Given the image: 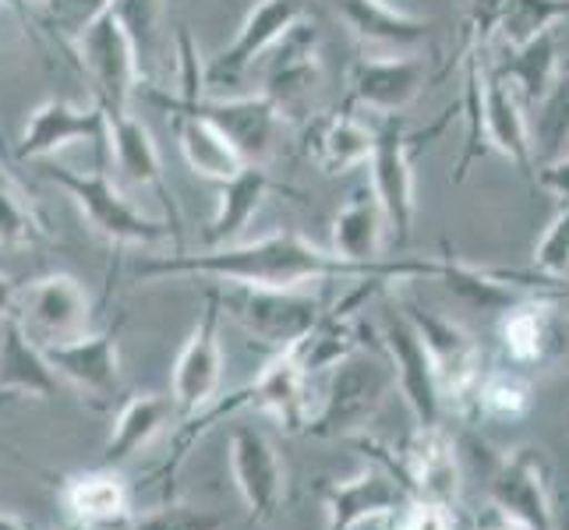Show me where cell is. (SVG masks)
Segmentation results:
<instances>
[{"label":"cell","mask_w":569,"mask_h":530,"mask_svg":"<svg viewBox=\"0 0 569 530\" xmlns=\"http://www.w3.org/2000/svg\"><path fill=\"white\" fill-rule=\"evenodd\" d=\"M47 230L36 220L22 188L11 181V173L0 167V248H32L43 241Z\"/></svg>","instance_id":"36"},{"label":"cell","mask_w":569,"mask_h":530,"mask_svg":"<svg viewBox=\"0 0 569 530\" xmlns=\"http://www.w3.org/2000/svg\"><path fill=\"white\" fill-rule=\"evenodd\" d=\"M488 506H496L509 520L523 523L527 530H559L552 488H548V463L541 449L520 446L506 453L492 478H488Z\"/></svg>","instance_id":"14"},{"label":"cell","mask_w":569,"mask_h":530,"mask_svg":"<svg viewBox=\"0 0 569 530\" xmlns=\"http://www.w3.org/2000/svg\"><path fill=\"white\" fill-rule=\"evenodd\" d=\"M178 64H181V92L178 96L142 86V82L134 92H146V100L156 103L160 110L178 107V110L202 117V121H209L233 149H238V156L248 167H266L272 160V152H277V139L283 128L277 107H272L262 92L259 96H206L199 53H194L188 29L178 32Z\"/></svg>","instance_id":"2"},{"label":"cell","mask_w":569,"mask_h":530,"mask_svg":"<svg viewBox=\"0 0 569 530\" xmlns=\"http://www.w3.org/2000/svg\"><path fill=\"white\" fill-rule=\"evenodd\" d=\"M301 124H305L301 128L305 160L316 170H322L326 177L350 173L368 163L371 142H376V128L358 121V117L350 113V107L308 113Z\"/></svg>","instance_id":"19"},{"label":"cell","mask_w":569,"mask_h":530,"mask_svg":"<svg viewBox=\"0 0 569 530\" xmlns=\"http://www.w3.org/2000/svg\"><path fill=\"white\" fill-rule=\"evenodd\" d=\"M220 316H223V298L220 287L206 290L202 298V316L188 332V340L173 361V382H170V400L173 414L194 418L216 400L223 382V347H220Z\"/></svg>","instance_id":"8"},{"label":"cell","mask_w":569,"mask_h":530,"mask_svg":"<svg viewBox=\"0 0 569 530\" xmlns=\"http://www.w3.org/2000/svg\"><path fill=\"white\" fill-rule=\"evenodd\" d=\"M163 113L170 117L173 134H178V149L184 156V163L199 177H206V181L223 184L227 177H233L241 167H248L238 156V149H233L209 121H202V117L178 110V107H167Z\"/></svg>","instance_id":"30"},{"label":"cell","mask_w":569,"mask_h":530,"mask_svg":"<svg viewBox=\"0 0 569 530\" xmlns=\"http://www.w3.org/2000/svg\"><path fill=\"white\" fill-rule=\"evenodd\" d=\"M449 117L436 128H428L421 134H407L397 117H382V124L376 128V142H371L368 156V173H371V194L379 199L386 227L392 230V238L400 244L410 238V227H415V160L418 152L428 146L431 134H439L446 128Z\"/></svg>","instance_id":"5"},{"label":"cell","mask_w":569,"mask_h":530,"mask_svg":"<svg viewBox=\"0 0 569 530\" xmlns=\"http://www.w3.org/2000/svg\"><path fill=\"white\" fill-rule=\"evenodd\" d=\"M0 392L36 400H50L57 392V371L43 347L18 326L14 316L0 322Z\"/></svg>","instance_id":"24"},{"label":"cell","mask_w":569,"mask_h":530,"mask_svg":"<svg viewBox=\"0 0 569 530\" xmlns=\"http://www.w3.org/2000/svg\"><path fill=\"white\" fill-rule=\"evenodd\" d=\"M0 530H29L14 513H0Z\"/></svg>","instance_id":"47"},{"label":"cell","mask_w":569,"mask_h":530,"mask_svg":"<svg viewBox=\"0 0 569 530\" xmlns=\"http://www.w3.org/2000/svg\"><path fill=\"white\" fill-rule=\"evenodd\" d=\"M107 11L121 22V29L134 43V53H139V68H146L160 53L167 0H110Z\"/></svg>","instance_id":"34"},{"label":"cell","mask_w":569,"mask_h":530,"mask_svg":"<svg viewBox=\"0 0 569 530\" xmlns=\"http://www.w3.org/2000/svg\"><path fill=\"white\" fill-rule=\"evenodd\" d=\"M308 14V0H254L230 43L202 68V86H238L254 61L280 43L290 26Z\"/></svg>","instance_id":"13"},{"label":"cell","mask_w":569,"mask_h":530,"mask_svg":"<svg viewBox=\"0 0 569 530\" xmlns=\"http://www.w3.org/2000/svg\"><path fill=\"white\" fill-rule=\"evenodd\" d=\"M386 530H457V523L449 506L410 496L397 513L386 517Z\"/></svg>","instance_id":"42"},{"label":"cell","mask_w":569,"mask_h":530,"mask_svg":"<svg viewBox=\"0 0 569 530\" xmlns=\"http://www.w3.org/2000/svg\"><path fill=\"white\" fill-rule=\"evenodd\" d=\"M57 379H64L89 400H110L121 389V350H117V329L82 332L68 343L43 347Z\"/></svg>","instance_id":"20"},{"label":"cell","mask_w":569,"mask_h":530,"mask_svg":"<svg viewBox=\"0 0 569 530\" xmlns=\"http://www.w3.org/2000/svg\"><path fill=\"white\" fill-rule=\"evenodd\" d=\"M107 146H110L117 170H121L131 184L160 191V199L173 209L170 191H167V177H163L160 149H156L149 128L131 110L107 113ZM173 212H178V209H173Z\"/></svg>","instance_id":"25"},{"label":"cell","mask_w":569,"mask_h":530,"mask_svg":"<svg viewBox=\"0 0 569 530\" xmlns=\"http://www.w3.org/2000/svg\"><path fill=\"white\" fill-rule=\"evenodd\" d=\"M562 18H569V0H509L496 36L506 47H520L538 32L556 29Z\"/></svg>","instance_id":"35"},{"label":"cell","mask_w":569,"mask_h":530,"mask_svg":"<svg viewBox=\"0 0 569 530\" xmlns=\"http://www.w3.org/2000/svg\"><path fill=\"white\" fill-rule=\"evenodd\" d=\"M506 4L509 0H467V14L460 22V39H457V57L488 53V47H492V39L499 32Z\"/></svg>","instance_id":"38"},{"label":"cell","mask_w":569,"mask_h":530,"mask_svg":"<svg viewBox=\"0 0 569 530\" xmlns=\"http://www.w3.org/2000/svg\"><path fill=\"white\" fill-rule=\"evenodd\" d=\"M392 389H397L392 364L379 347L350 350L343 361L329 368L322 410L316 418H308L305 431L316 439H355L379 414V407Z\"/></svg>","instance_id":"4"},{"label":"cell","mask_w":569,"mask_h":530,"mask_svg":"<svg viewBox=\"0 0 569 530\" xmlns=\"http://www.w3.org/2000/svg\"><path fill=\"white\" fill-rule=\"evenodd\" d=\"M436 259H382L376 266H355L337 251L311 244L293 230H272L259 241H233L202 251H173L160 259H146L134 266L139 280H167V277H202L230 287H277L301 290L319 280H436Z\"/></svg>","instance_id":"1"},{"label":"cell","mask_w":569,"mask_h":530,"mask_svg":"<svg viewBox=\"0 0 569 530\" xmlns=\"http://www.w3.org/2000/svg\"><path fill=\"white\" fill-rule=\"evenodd\" d=\"M481 128L488 152L506 156L517 170H535V149H531V124H527L523 100L513 92V86L492 71L485 61L481 68Z\"/></svg>","instance_id":"22"},{"label":"cell","mask_w":569,"mask_h":530,"mask_svg":"<svg viewBox=\"0 0 569 530\" xmlns=\"http://www.w3.org/2000/svg\"><path fill=\"white\" fill-rule=\"evenodd\" d=\"M43 173L68 194L74 209L82 212V220L92 227V233H100L103 241L117 248H160V244H173V251L181 248L178 223L152 220L142 209H134L124 199V191L110 181L107 170L78 173L61 163H47Z\"/></svg>","instance_id":"3"},{"label":"cell","mask_w":569,"mask_h":530,"mask_svg":"<svg viewBox=\"0 0 569 530\" xmlns=\"http://www.w3.org/2000/svg\"><path fill=\"white\" fill-rule=\"evenodd\" d=\"M230 474L251 523H272L287 496V467L262 428L241 424L230 436Z\"/></svg>","instance_id":"16"},{"label":"cell","mask_w":569,"mask_h":530,"mask_svg":"<svg viewBox=\"0 0 569 530\" xmlns=\"http://www.w3.org/2000/svg\"><path fill=\"white\" fill-rule=\"evenodd\" d=\"M439 262V272L436 280H442L449 287L457 301H463L467 308H481V311H509L513 304H523L531 301L527 298V290L520 283H513L506 277V272H488V269H478V266H467L453 254H442Z\"/></svg>","instance_id":"32"},{"label":"cell","mask_w":569,"mask_h":530,"mask_svg":"<svg viewBox=\"0 0 569 530\" xmlns=\"http://www.w3.org/2000/svg\"><path fill=\"white\" fill-rule=\"evenodd\" d=\"M39 4H47V11H50V14H53V11H57V8H61V0H39Z\"/></svg>","instance_id":"48"},{"label":"cell","mask_w":569,"mask_h":530,"mask_svg":"<svg viewBox=\"0 0 569 530\" xmlns=\"http://www.w3.org/2000/svg\"><path fill=\"white\" fill-rule=\"evenodd\" d=\"M499 337H502L506 353L517 364H535L545 353V319H541V308L535 301H523V304H513L509 311H502Z\"/></svg>","instance_id":"37"},{"label":"cell","mask_w":569,"mask_h":530,"mask_svg":"<svg viewBox=\"0 0 569 530\" xmlns=\"http://www.w3.org/2000/svg\"><path fill=\"white\" fill-rule=\"evenodd\" d=\"M535 262H538L541 277H552V280L569 272V202L559 209V216L541 233V241L535 248Z\"/></svg>","instance_id":"41"},{"label":"cell","mask_w":569,"mask_h":530,"mask_svg":"<svg viewBox=\"0 0 569 530\" xmlns=\"http://www.w3.org/2000/svg\"><path fill=\"white\" fill-rule=\"evenodd\" d=\"M492 71L513 86V92L523 100V107H535L548 92V86L556 82V74L562 71L556 29L538 32L535 39H527V43H520V47H506V53L492 64Z\"/></svg>","instance_id":"31"},{"label":"cell","mask_w":569,"mask_h":530,"mask_svg":"<svg viewBox=\"0 0 569 530\" xmlns=\"http://www.w3.org/2000/svg\"><path fill=\"white\" fill-rule=\"evenodd\" d=\"M107 4H110V0H61V8L53 11V18L68 36H78L96 14L107 11Z\"/></svg>","instance_id":"43"},{"label":"cell","mask_w":569,"mask_h":530,"mask_svg":"<svg viewBox=\"0 0 569 530\" xmlns=\"http://www.w3.org/2000/svg\"><path fill=\"white\" fill-rule=\"evenodd\" d=\"M337 11L371 53H415L436 29V18L397 11L389 0H337Z\"/></svg>","instance_id":"23"},{"label":"cell","mask_w":569,"mask_h":530,"mask_svg":"<svg viewBox=\"0 0 569 530\" xmlns=\"http://www.w3.org/2000/svg\"><path fill=\"white\" fill-rule=\"evenodd\" d=\"M566 530H569V523H566Z\"/></svg>","instance_id":"49"},{"label":"cell","mask_w":569,"mask_h":530,"mask_svg":"<svg viewBox=\"0 0 569 530\" xmlns=\"http://www.w3.org/2000/svg\"><path fill=\"white\" fill-rule=\"evenodd\" d=\"M400 474L410 496L442 502L453 509L463 492V474H460V457L453 439L446 436V428H418L415 439L407 446V457L400 460Z\"/></svg>","instance_id":"21"},{"label":"cell","mask_w":569,"mask_h":530,"mask_svg":"<svg viewBox=\"0 0 569 530\" xmlns=\"http://www.w3.org/2000/svg\"><path fill=\"white\" fill-rule=\"evenodd\" d=\"M170 418H173V400L160 397V392H139V397H131L117 410L110 436L100 449V463L121 467L134 453H142V449L170 424Z\"/></svg>","instance_id":"29"},{"label":"cell","mask_w":569,"mask_h":530,"mask_svg":"<svg viewBox=\"0 0 569 530\" xmlns=\"http://www.w3.org/2000/svg\"><path fill=\"white\" fill-rule=\"evenodd\" d=\"M428 71L415 53H368L350 64L347 100L379 117H397L425 92Z\"/></svg>","instance_id":"17"},{"label":"cell","mask_w":569,"mask_h":530,"mask_svg":"<svg viewBox=\"0 0 569 530\" xmlns=\"http://www.w3.org/2000/svg\"><path fill=\"white\" fill-rule=\"evenodd\" d=\"M74 53L82 64L86 82L92 86V103H100L103 113H121L131 110L134 89L142 82L139 53L121 22L103 11L74 36Z\"/></svg>","instance_id":"7"},{"label":"cell","mask_w":569,"mask_h":530,"mask_svg":"<svg viewBox=\"0 0 569 530\" xmlns=\"http://www.w3.org/2000/svg\"><path fill=\"white\" fill-rule=\"evenodd\" d=\"M376 460L379 463L361 470L358 478L332 481L322 488L326 530H358L368 520H386L410 499L403 474H400V463L389 457H379V449H376Z\"/></svg>","instance_id":"15"},{"label":"cell","mask_w":569,"mask_h":530,"mask_svg":"<svg viewBox=\"0 0 569 530\" xmlns=\"http://www.w3.org/2000/svg\"><path fill=\"white\" fill-rule=\"evenodd\" d=\"M527 124H531L535 167L569 152V68L556 74V82L548 86V92L535 103V117Z\"/></svg>","instance_id":"33"},{"label":"cell","mask_w":569,"mask_h":530,"mask_svg":"<svg viewBox=\"0 0 569 530\" xmlns=\"http://www.w3.org/2000/svg\"><path fill=\"white\" fill-rule=\"evenodd\" d=\"M107 142V113L100 103H71V100H43L22 128L18 139V160H53L71 146H103Z\"/></svg>","instance_id":"18"},{"label":"cell","mask_w":569,"mask_h":530,"mask_svg":"<svg viewBox=\"0 0 569 530\" xmlns=\"http://www.w3.org/2000/svg\"><path fill=\"white\" fill-rule=\"evenodd\" d=\"M386 216L379 199L371 194V188H358L347 199V206L337 212L329 233V251H337L340 259L355 266H376L386 254Z\"/></svg>","instance_id":"27"},{"label":"cell","mask_w":569,"mask_h":530,"mask_svg":"<svg viewBox=\"0 0 569 530\" xmlns=\"http://www.w3.org/2000/svg\"><path fill=\"white\" fill-rule=\"evenodd\" d=\"M322 32L311 14H305L298 26H290L283 39L269 50L266 61V89L262 96L277 107L280 121H305L311 113V96L322 78Z\"/></svg>","instance_id":"9"},{"label":"cell","mask_w":569,"mask_h":530,"mask_svg":"<svg viewBox=\"0 0 569 530\" xmlns=\"http://www.w3.org/2000/svg\"><path fill=\"white\" fill-rule=\"evenodd\" d=\"M379 350L392 364V379H397V389H400L407 410L415 414V424L418 428L442 424L446 403L439 392L436 368H431L428 347L421 343L418 329L410 326L403 304L386 308L382 326H379Z\"/></svg>","instance_id":"10"},{"label":"cell","mask_w":569,"mask_h":530,"mask_svg":"<svg viewBox=\"0 0 569 530\" xmlns=\"http://www.w3.org/2000/svg\"><path fill=\"white\" fill-rule=\"evenodd\" d=\"M481 530H527V527L517 523V520H509L506 513H499L496 506H488V513H485V520H481Z\"/></svg>","instance_id":"46"},{"label":"cell","mask_w":569,"mask_h":530,"mask_svg":"<svg viewBox=\"0 0 569 530\" xmlns=\"http://www.w3.org/2000/svg\"><path fill=\"white\" fill-rule=\"evenodd\" d=\"M124 530H223V517L209 513L199 506H184V502H170L128 520Z\"/></svg>","instance_id":"40"},{"label":"cell","mask_w":569,"mask_h":530,"mask_svg":"<svg viewBox=\"0 0 569 530\" xmlns=\"http://www.w3.org/2000/svg\"><path fill=\"white\" fill-rule=\"evenodd\" d=\"M535 181L541 191H548L559 206L569 202V152L556 156V160H545L535 167Z\"/></svg>","instance_id":"44"},{"label":"cell","mask_w":569,"mask_h":530,"mask_svg":"<svg viewBox=\"0 0 569 530\" xmlns=\"http://www.w3.org/2000/svg\"><path fill=\"white\" fill-rule=\"evenodd\" d=\"M14 319L39 347H53L89 332L92 304L86 287L74 277L50 272V277H39L29 287H18Z\"/></svg>","instance_id":"11"},{"label":"cell","mask_w":569,"mask_h":530,"mask_svg":"<svg viewBox=\"0 0 569 530\" xmlns=\"http://www.w3.org/2000/svg\"><path fill=\"white\" fill-rule=\"evenodd\" d=\"M475 403L492 418H520L527 403H531V389L509 371H492V376L481 379Z\"/></svg>","instance_id":"39"},{"label":"cell","mask_w":569,"mask_h":530,"mask_svg":"<svg viewBox=\"0 0 569 530\" xmlns=\"http://www.w3.org/2000/svg\"><path fill=\"white\" fill-rule=\"evenodd\" d=\"M61 502L78 523L92 530H110L128 520L131 492L124 478L117 474V467H100L68 478L61 488Z\"/></svg>","instance_id":"26"},{"label":"cell","mask_w":569,"mask_h":530,"mask_svg":"<svg viewBox=\"0 0 569 530\" xmlns=\"http://www.w3.org/2000/svg\"><path fill=\"white\" fill-rule=\"evenodd\" d=\"M14 298H18V283L8 272H0V322L14 316Z\"/></svg>","instance_id":"45"},{"label":"cell","mask_w":569,"mask_h":530,"mask_svg":"<svg viewBox=\"0 0 569 530\" xmlns=\"http://www.w3.org/2000/svg\"><path fill=\"white\" fill-rule=\"evenodd\" d=\"M277 188L266 167H241L233 177L220 184V199H216V212L209 227L202 230V244L206 248H220L233 244L241 238V230L251 223V216L259 212L266 202V194Z\"/></svg>","instance_id":"28"},{"label":"cell","mask_w":569,"mask_h":530,"mask_svg":"<svg viewBox=\"0 0 569 530\" xmlns=\"http://www.w3.org/2000/svg\"><path fill=\"white\" fill-rule=\"evenodd\" d=\"M410 326L418 329L421 343L428 347L431 368H436L442 403L453 400L457 407L478 397V386L485 379L481 368V347L475 337L453 319H442L439 311H428L421 304H403Z\"/></svg>","instance_id":"12"},{"label":"cell","mask_w":569,"mask_h":530,"mask_svg":"<svg viewBox=\"0 0 569 530\" xmlns=\"http://www.w3.org/2000/svg\"><path fill=\"white\" fill-rule=\"evenodd\" d=\"M223 311L248 332L254 343L272 353L298 347L311 326L322 319V301L305 290H277V287H227L220 290Z\"/></svg>","instance_id":"6"}]
</instances>
